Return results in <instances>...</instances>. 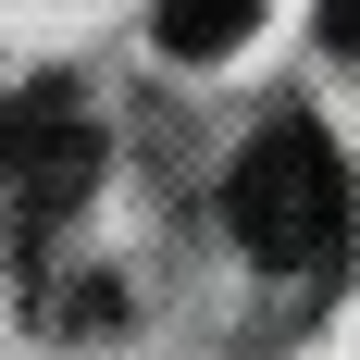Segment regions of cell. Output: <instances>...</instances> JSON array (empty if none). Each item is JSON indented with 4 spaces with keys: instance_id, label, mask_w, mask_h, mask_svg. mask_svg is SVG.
I'll return each mask as SVG.
<instances>
[{
    "instance_id": "obj_1",
    "label": "cell",
    "mask_w": 360,
    "mask_h": 360,
    "mask_svg": "<svg viewBox=\"0 0 360 360\" xmlns=\"http://www.w3.org/2000/svg\"><path fill=\"white\" fill-rule=\"evenodd\" d=\"M224 224H236V249L274 261V274L335 261V236H348V162L323 149L311 112H274V124L236 149V174H224Z\"/></svg>"
},
{
    "instance_id": "obj_2",
    "label": "cell",
    "mask_w": 360,
    "mask_h": 360,
    "mask_svg": "<svg viewBox=\"0 0 360 360\" xmlns=\"http://www.w3.org/2000/svg\"><path fill=\"white\" fill-rule=\"evenodd\" d=\"M87 174H100V137H87V112H75L63 87L0 100V186H25V199H50V212H63Z\"/></svg>"
},
{
    "instance_id": "obj_3",
    "label": "cell",
    "mask_w": 360,
    "mask_h": 360,
    "mask_svg": "<svg viewBox=\"0 0 360 360\" xmlns=\"http://www.w3.org/2000/svg\"><path fill=\"white\" fill-rule=\"evenodd\" d=\"M261 37V0H162V50L174 63H224Z\"/></svg>"
}]
</instances>
